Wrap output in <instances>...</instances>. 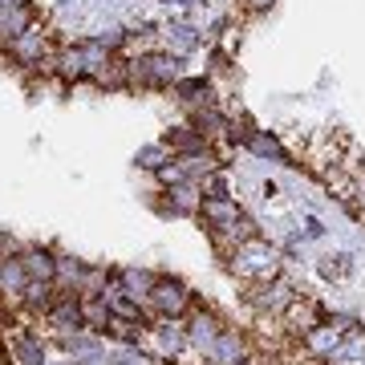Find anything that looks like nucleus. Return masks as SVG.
I'll return each instance as SVG.
<instances>
[{"instance_id":"c9c22d12","label":"nucleus","mask_w":365,"mask_h":365,"mask_svg":"<svg viewBox=\"0 0 365 365\" xmlns=\"http://www.w3.org/2000/svg\"><path fill=\"white\" fill-rule=\"evenodd\" d=\"M272 4H276V0H240V9H244V13H252V16H256V13H268Z\"/></svg>"},{"instance_id":"2f4dec72","label":"nucleus","mask_w":365,"mask_h":365,"mask_svg":"<svg viewBox=\"0 0 365 365\" xmlns=\"http://www.w3.org/2000/svg\"><path fill=\"white\" fill-rule=\"evenodd\" d=\"M235 49H240V25H232V21H223L220 25V49L215 53H223L227 61L235 57Z\"/></svg>"},{"instance_id":"6ab92c4d","label":"nucleus","mask_w":365,"mask_h":365,"mask_svg":"<svg viewBox=\"0 0 365 365\" xmlns=\"http://www.w3.org/2000/svg\"><path fill=\"white\" fill-rule=\"evenodd\" d=\"M21 264H25L29 280H53V276H57V256H53L49 248H37V244H25Z\"/></svg>"},{"instance_id":"9d476101","label":"nucleus","mask_w":365,"mask_h":365,"mask_svg":"<svg viewBox=\"0 0 365 365\" xmlns=\"http://www.w3.org/2000/svg\"><path fill=\"white\" fill-rule=\"evenodd\" d=\"M341 341H345V329H337V325L325 317V321H321L317 329H309V333H304L297 345L309 353V357H317V361H329V357L341 349Z\"/></svg>"},{"instance_id":"473e14b6","label":"nucleus","mask_w":365,"mask_h":365,"mask_svg":"<svg viewBox=\"0 0 365 365\" xmlns=\"http://www.w3.org/2000/svg\"><path fill=\"white\" fill-rule=\"evenodd\" d=\"M155 175H158V182H163V187H175V182H187V170L179 167V158H170L167 167H163V170H155Z\"/></svg>"},{"instance_id":"e433bc0d","label":"nucleus","mask_w":365,"mask_h":365,"mask_svg":"<svg viewBox=\"0 0 365 365\" xmlns=\"http://www.w3.org/2000/svg\"><path fill=\"white\" fill-rule=\"evenodd\" d=\"M321 235H325V223L317 220V215H309L304 220V240H321Z\"/></svg>"},{"instance_id":"7c9ffc66","label":"nucleus","mask_w":365,"mask_h":365,"mask_svg":"<svg viewBox=\"0 0 365 365\" xmlns=\"http://www.w3.org/2000/svg\"><path fill=\"white\" fill-rule=\"evenodd\" d=\"M167 41H170V53H179V57H182V53H191L199 45V37H195V29H191V25H175L167 33Z\"/></svg>"},{"instance_id":"423d86ee","label":"nucleus","mask_w":365,"mask_h":365,"mask_svg":"<svg viewBox=\"0 0 365 365\" xmlns=\"http://www.w3.org/2000/svg\"><path fill=\"white\" fill-rule=\"evenodd\" d=\"M300 288L288 280L284 272L272 276V280H264V284H248V292H244V300H248V309L256 317H280L292 304V297H297Z\"/></svg>"},{"instance_id":"7ed1b4c3","label":"nucleus","mask_w":365,"mask_h":365,"mask_svg":"<svg viewBox=\"0 0 365 365\" xmlns=\"http://www.w3.org/2000/svg\"><path fill=\"white\" fill-rule=\"evenodd\" d=\"M4 57H13L21 69H37V73H53V57H57V45H53V37L45 33L41 25H33L29 33H21L16 41H9L4 45Z\"/></svg>"},{"instance_id":"c756f323","label":"nucleus","mask_w":365,"mask_h":365,"mask_svg":"<svg viewBox=\"0 0 365 365\" xmlns=\"http://www.w3.org/2000/svg\"><path fill=\"white\" fill-rule=\"evenodd\" d=\"M170 158H175V155H170V146H167V143H150V146H143V150L134 155V163H138L143 170H163Z\"/></svg>"},{"instance_id":"393cba45","label":"nucleus","mask_w":365,"mask_h":365,"mask_svg":"<svg viewBox=\"0 0 365 365\" xmlns=\"http://www.w3.org/2000/svg\"><path fill=\"white\" fill-rule=\"evenodd\" d=\"M175 98H179L182 106H207V102H215L211 98V81L207 78H179L175 81Z\"/></svg>"},{"instance_id":"f8f14e48","label":"nucleus","mask_w":365,"mask_h":365,"mask_svg":"<svg viewBox=\"0 0 365 365\" xmlns=\"http://www.w3.org/2000/svg\"><path fill=\"white\" fill-rule=\"evenodd\" d=\"M220 333H223V321L211 313V309H191V313H187V341H191V349L207 353Z\"/></svg>"},{"instance_id":"6e6552de","label":"nucleus","mask_w":365,"mask_h":365,"mask_svg":"<svg viewBox=\"0 0 365 365\" xmlns=\"http://www.w3.org/2000/svg\"><path fill=\"white\" fill-rule=\"evenodd\" d=\"M321 321H325V309H321L313 297H304V292H297V297H292V304L280 313V325H284V333L292 341H300L309 329L321 325Z\"/></svg>"},{"instance_id":"9b49d317","label":"nucleus","mask_w":365,"mask_h":365,"mask_svg":"<svg viewBox=\"0 0 365 365\" xmlns=\"http://www.w3.org/2000/svg\"><path fill=\"white\" fill-rule=\"evenodd\" d=\"M0 333H4L13 365H45V345L37 333H29V329H0Z\"/></svg>"},{"instance_id":"4468645a","label":"nucleus","mask_w":365,"mask_h":365,"mask_svg":"<svg viewBox=\"0 0 365 365\" xmlns=\"http://www.w3.org/2000/svg\"><path fill=\"white\" fill-rule=\"evenodd\" d=\"M199 220H203V227H232V223L244 220V207L232 195H203Z\"/></svg>"},{"instance_id":"a878e982","label":"nucleus","mask_w":365,"mask_h":365,"mask_svg":"<svg viewBox=\"0 0 365 365\" xmlns=\"http://www.w3.org/2000/svg\"><path fill=\"white\" fill-rule=\"evenodd\" d=\"M118 280H122V288H126V292H130L138 304H146L158 276H155V272H138V268H122V272H118Z\"/></svg>"},{"instance_id":"dca6fc26","label":"nucleus","mask_w":365,"mask_h":365,"mask_svg":"<svg viewBox=\"0 0 365 365\" xmlns=\"http://www.w3.org/2000/svg\"><path fill=\"white\" fill-rule=\"evenodd\" d=\"M53 73L66 81V86H78V81L90 78V66H86V53L81 45H61L57 57H53Z\"/></svg>"},{"instance_id":"39448f33","label":"nucleus","mask_w":365,"mask_h":365,"mask_svg":"<svg viewBox=\"0 0 365 365\" xmlns=\"http://www.w3.org/2000/svg\"><path fill=\"white\" fill-rule=\"evenodd\" d=\"M353 150V143L345 138V134L337 130H321L309 138V146H304V167L313 170L317 179H325L329 170L345 167V155Z\"/></svg>"},{"instance_id":"4be33fe9","label":"nucleus","mask_w":365,"mask_h":365,"mask_svg":"<svg viewBox=\"0 0 365 365\" xmlns=\"http://www.w3.org/2000/svg\"><path fill=\"white\" fill-rule=\"evenodd\" d=\"M244 146H248L252 155H260V158H272V163H288V167H297V163H292V155L280 146V138H276V134H268V130H252L248 138H244Z\"/></svg>"},{"instance_id":"4c0bfd02","label":"nucleus","mask_w":365,"mask_h":365,"mask_svg":"<svg viewBox=\"0 0 365 365\" xmlns=\"http://www.w3.org/2000/svg\"><path fill=\"white\" fill-rule=\"evenodd\" d=\"M240 365H256V361H240Z\"/></svg>"},{"instance_id":"0eeeda50","label":"nucleus","mask_w":365,"mask_h":365,"mask_svg":"<svg viewBox=\"0 0 365 365\" xmlns=\"http://www.w3.org/2000/svg\"><path fill=\"white\" fill-rule=\"evenodd\" d=\"M146 309L155 317H187L195 309V297H191V288L182 284V280H170V276H158L155 288H150V300H146Z\"/></svg>"},{"instance_id":"f257e3e1","label":"nucleus","mask_w":365,"mask_h":365,"mask_svg":"<svg viewBox=\"0 0 365 365\" xmlns=\"http://www.w3.org/2000/svg\"><path fill=\"white\" fill-rule=\"evenodd\" d=\"M227 272L235 280H244V284H264V280L280 276V256L264 235H252L227 256Z\"/></svg>"},{"instance_id":"aec40b11","label":"nucleus","mask_w":365,"mask_h":365,"mask_svg":"<svg viewBox=\"0 0 365 365\" xmlns=\"http://www.w3.org/2000/svg\"><path fill=\"white\" fill-rule=\"evenodd\" d=\"M90 81L98 90H130V57H110Z\"/></svg>"},{"instance_id":"a211bd4d","label":"nucleus","mask_w":365,"mask_h":365,"mask_svg":"<svg viewBox=\"0 0 365 365\" xmlns=\"http://www.w3.org/2000/svg\"><path fill=\"white\" fill-rule=\"evenodd\" d=\"M57 297H61V288L53 284V280H29L25 292H21V309H25L29 317H45Z\"/></svg>"},{"instance_id":"f3484780","label":"nucleus","mask_w":365,"mask_h":365,"mask_svg":"<svg viewBox=\"0 0 365 365\" xmlns=\"http://www.w3.org/2000/svg\"><path fill=\"white\" fill-rule=\"evenodd\" d=\"M199 207H203V191H199L195 179L167 187V207L163 211H170V215H199Z\"/></svg>"},{"instance_id":"2eb2a0df","label":"nucleus","mask_w":365,"mask_h":365,"mask_svg":"<svg viewBox=\"0 0 365 365\" xmlns=\"http://www.w3.org/2000/svg\"><path fill=\"white\" fill-rule=\"evenodd\" d=\"M33 25H37V13L29 4H0V49L9 41H16L21 33H29Z\"/></svg>"},{"instance_id":"72a5a7b5","label":"nucleus","mask_w":365,"mask_h":365,"mask_svg":"<svg viewBox=\"0 0 365 365\" xmlns=\"http://www.w3.org/2000/svg\"><path fill=\"white\" fill-rule=\"evenodd\" d=\"M199 191H203V195H227V179H223L220 170H211V175L199 179Z\"/></svg>"},{"instance_id":"20e7f679","label":"nucleus","mask_w":365,"mask_h":365,"mask_svg":"<svg viewBox=\"0 0 365 365\" xmlns=\"http://www.w3.org/2000/svg\"><path fill=\"white\" fill-rule=\"evenodd\" d=\"M138 345H146V349L155 353V357H163V361L182 357V353L191 349V341H187V317H155V325L143 333Z\"/></svg>"},{"instance_id":"cd10ccee","label":"nucleus","mask_w":365,"mask_h":365,"mask_svg":"<svg viewBox=\"0 0 365 365\" xmlns=\"http://www.w3.org/2000/svg\"><path fill=\"white\" fill-rule=\"evenodd\" d=\"M146 329H150V325H138V321H126V317H110V325H106V337L122 341V345H138Z\"/></svg>"},{"instance_id":"ddd939ff","label":"nucleus","mask_w":365,"mask_h":365,"mask_svg":"<svg viewBox=\"0 0 365 365\" xmlns=\"http://www.w3.org/2000/svg\"><path fill=\"white\" fill-rule=\"evenodd\" d=\"M248 345H252V341L244 337V333H235V329L223 325V333L215 337V345L207 349V361L211 365H240V361H248Z\"/></svg>"},{"instance_id":"1a4fd4ad","label":"nucleus","mask_w":365,"mask_h":365,"mask_svg":"<svg viewBox=\"0 0 365 365\" xmlns=\"http://www.w3.org/2000/svg\"><path fill=\"white\" fill-rule=\"evenodd\" d=\"M45 325L57 329L61 337H73V333H81L86 329V313H81V297H73V292H61V297L53 300V309L45 313Z\"/></svg>"},{"instance_id":"58836bf2","label":"nucleus","mask_w":365,"mask_h":365,"mask_svg":"<svg viewBox=\"0 0 365 365\" xmlns=\"http://www.w3.org/2000/svg\"><path fill=\"white\" fill-rule=\"evenodd\" d=\"M361 223H365V215H361Z\"/></svg>"},{"instance_id":"c85d7f7f","label":"nucleus","mask_w":365,"mask_h":365,"mask_svg":"<svg viewBox=\"0 0 365 365\" xmlns=\"http://www.w3.org/2000/svg\"><path fill=\"white\" fill-rule=\"evenodd\" d=\"M81 313H86V329H93V333H106L110 317H114L102 297H81Z\"/></svg>"},{"instance_id":"5701e85b","label":"nucleus","mask_w":365,"mask_h":365,"mask_svg":"<svg viewBox=\"0 0 365 365\" xmlns=\"http://www.w3.org/2000/svg\"><path fill=\"white\" fill-rule=\"evenodd\" d=\"M86 272H90V264L73 260V256H57V276H53V284L61 288V292L81 297V280H86Z\"/></svg>"},{"instance_id":"412c9836","label":"nucleus","mask_w":365,"mask_h":365,"mask_svg":"<svg viewBox=\"0 0 365 365\" xmlns=\"http://www.w3.org/2000/svg\"><path fill=\"white\" fill-rule=\"evenodd\" d=\"M163 143L170 146V155H199V150H211L207 134L195 130V126H175V130H167Z\"/></svg>"},{"instance_id":"f704fd0d","label":"nucleus","mask_w":365,"mask_h":365,"mask_svg":"<svg viewBox=\"0 0 365 365\" xmlns=\"http://www.w3.org/2000/svg\"><path fill=\"white\" fill-rule=\"evenodd\" d=\"M21 252H25V244H16L13 235H0V260H13Z\"/></svg>"},{"instance_id":"bb28decb","label":"nucleus","mask_w":365,"mask_h":365,"mask_svg":"<svg viewBox=\"0 0 365 365\" xmlns=\"http://www.w3.org/2000/svg\"><path fill=\"white\" fill-rule=\"evenodd\" d=\"M317 272L325 276V280H349L353 276V256L349 252H333V256H321V264H317Z\"/></svg>"},{"instance_id":"f03ea898","label":"nucleus","mask_w":365,"mask_h":365,"mask_svg":"<svg viewBox=\"0 0 365 365\" xmlns=\"http://www.w3.org/2000/svg\"><path fill=\"white\" fill-rule=\"evenodd\" d=\"M182 78V57L170 49H150L130 57V90H170Z\"/></svg>"},{"instance_id":"b1692460","label":"nucleus","mask_w":365,"mask_h":365,"mask_svg":"<svg viewBox=\"0 0 365 365\" xmlns=\"http://www.w3.org/2000/svg\"><path fill=\"white\" fill-rule=\"evenodd\" d=\"M325 365H365V329H349L345 333V341H341V349L329 357Z\"/></svg>"}]
</instances>
